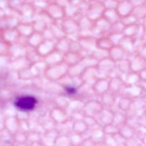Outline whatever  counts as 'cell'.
Returning a JSON list of instances; mask_svg holds the SVG:
<instances>
[{"mask_svg": "<svg viewBox=\"0 0 146 146\" xmlns=\"http://www.w3.org/2000/svg\"><path fill=\"white\" fill-rule=\"evenodd\" d=\"M36 100L32 96H24L17 99L15 105L17 108L21 110H31L34 108Z\"/></svg>", "mask_w": 146, "mask_h": 146, "instance_id": "1", "label": "cell"}]
</instances>
